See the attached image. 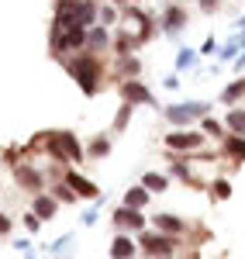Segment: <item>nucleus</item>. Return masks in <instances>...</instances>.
<instances>
[{
  "label": "nucleus",
  "instance_id": "1",
  "mask_svg": "<svg viewBox=\"0 0 245 259\" xmlns=\"http://www.w3.org/2000/svg\"><path fill=\"white\" fill-rule=\"evenodd\" d=\"M66 69H69V76L80 83V90L86 97H93L97 94V87H101V76H104V62L97 59V52H76L73 59L66 62Z\"/></svg>",
  "mask_w": 245,
  "mask_h": 259
},
{
  "label": "nucleus",
  "instance_id": "2",
  "mask_svg": "<svg viewBox=\"0 0 245 259\" xmlns=\"http://www.w3.org/2000/svg\"><path fill=\"white\" fill-rule=\"evenodd\" d=\"M180 245H183V242L176 239V235H166V232H159V228H142V232H138V249H142V256H149V259L176 256Z\"/></svg>",
  "mask_w": 245,
  "mask_h": 259
},
{
  "label": "nucleus",
  "instance_id": "3",
  "mask_svg": "<svg viewBox=\"0 0 245 259\" xmlns=\"http://www.w3.org/2000/svg\"><path fill=\"white\" fill-rule=\"evenodd\" d=\"M41 139L48 142V152H52L56 159H62V162H80L83 159V145L73 132H48V135H41Z\"/></svg>",
  "mask_w": 245,
  "mask_h": 259
},
{
  "label": "nucleus",
  "instance_id": "4",
  "mask_svg": "<svg viewBox=\"0 0 245 259\" xmlns=\"http://www.w3.org/2000/svg\"><path fill=\"white\" fill-rule=\"evenodd\" d=\"M163 114H166V121H169V124L186 128L190 121H201L204 114H211V104H204V100H190V104H169Z\"/></svg>",
  "mask_w": 245,
  "mask_h": 259
},
{
  "label": "nucleus",
  "instance_id": "5",
  "mask_svg": "<svg viewBox=\"0 0 245 259\" xmlns=\"http://www.w3.org/2000/svg\"><path fill=\"white\" fill-rule=\"evenodd\" d=\"M111 225H114L118 232H131V235H138L142 228H149V221H145V214L138 211V207H128V204H121V207H114V214H111Z\"/></svg>",
  "mask_w": 245,
  "mask_h": 259
},
{
  "label": "nucleus",
  "instance_id": "6",
  "mask_svg": "<svg viewBox=\"0 0 245 259\" xmlns=\"http://www.w3.org/2000/svg\"><path fill=\"white\" fill-rule=\"evenodd\" d=\"M201 145H204V132L180 128V132H169L166 135V149H173V152H197Z\"/></svg>",
  "mask_w": 245,
  "mask_h": 259
},
{
  "label": "nucleus",
  "instance_id": "7",
  "mask_svg": "<svg viewBox=\"0 0 245 259\" xmlns=\"http://www.w3.org/2000/svg\"><path fill=\"white\" fill-rule=\"evenodd\" d=\"M14 180H18L21 190H31V194H41L45 190V173L41 169H35V166H14Z\"/></svg>",
  "mask_w": 245,
  "mask_h": 259
},
{
  "label": "nucleus",
  "instance_id": "8",
  "mask_svg": "<svg viewBox=\"0 0 245 259\" xmlns=\"http://www.w3.org/2000/svg\"><path fill=\"white\" fill-rule=\"evenodd\" d=\"M138 252L142 249H138V239H131V232H118L114 242H111V249H107L111 259H135Z\"/></svg>",
  "mask_w": 245,
  "mask_h": 259
},
{
  "label": "nucleus",
  "instance_id": "9",
  "mask_svg": "<svg viewBox=\"0 0 245 259\" xmlns=\"http://www.w3.org/2000/svg\"><path fill=\"white\" fill-rule=\"evenodd\" d=\"M121 97L128 100V104H149V107H156V97H152V90H149L145 83H138L135 76L121 83Z\"/></svg>",
  "mask_w": 245,
  "mask_h": 259
},
{
  "label": "nucleus",
  "instance_id": "10",
  "mask_svg": "<svg viewBox=\"0 0 245 259\" xmlns=\"http://www.w3.org/2000/svg\"><path fill=\"white\" fill-rule=\"evenodd\" d=\"M62 180H66V183H69V187H73V190H76L83 200L101 197V187H97L93 180H86L83 173H76V169H66V173H62Z\"/></svg>",
  "mask_w": 245,
  "mask_h": 259
},
{
  "label": "nucleus",
  "instance_id": "11",
  "mask_svg": "<svg viewBox=\"0 0 245 259\" xmlns=\"http://www.w3.org/2000/svg\"><path fill=\"white\" fill-rule=\"evenodd\" d=\"M152 228H159V232H166V235H176V239H183L186 232H190V225H186L180 214H152Z\"/></svg>",
  "mask_w": 245,
  "mask_h": 259
},
{
  "label": "nucleus",
  "instance_id": "12",
  "mask_svg": "<svg viewBox=\"0 0 245 259\" xmlns=\"http://www.w3.org/2000/svg\"><path fill=\"white\" fill-rule=\"evenodd\" d=\"M31 211H35L41 221H52L56 214H59V200H56L52 190H48V194L41 190V194H35V200H31Z\"/></svg>",
  "mask_w": 245,
  "mask_h": 259
},
{
  "label": "nucleus",
  "instance_id": "13",
  "mask_svg": "<svg viewBox=\"0 0 245 259\" xmlns=\"http://www.w3.org/2000/svg\"><path fill=\"white\" fill-rule=\"evenodd\" d=\"M111 45V31H107V24H90L86 28V49L90 52H101Z\"/></svg>",
  "mask_w": 245,
  "mask_h": 259
},
{
  "label": "nucleus",
  "instance_id": "14",
  "mask_svg": "<svg viewBox=\"0 0 245 259\" xmlns=\"http://www.w3.org/2000/svg\"><path fill=\"white\" fill-rule=\"evenodd\" d=\"M183 24H186V11L183 7H169V11L163 14V31L166 35H176Z\"/></svg>",
  "mask_w": 245,
  "mask_h": 259
},
{
  "label": "nucleus",
  "instance_id": "15",
  "mask_svg": "<svg viewBox=\"0 0 245 259\" xmlns=\"http://www.w3.org/2000/svg\"><path fill=\"white\" fill-rule=\"evenodd\" d=\"M149 200H152V194L145 190L142 183H135V187H128V190H124L121 204H128V207H138V211H142V207L149 204Z\"/></svg>",
  "mask_w": 245,
  "mask_h": 259
},
{
  "label": "nucleus",
  "instance_id": "16",
  "mask_svg": "<svg viewBox=\"0 0 245 259\" xmlns=\"http://www.w3.org/2000/svg\"><path fill=\"white\" fill-rule=\"evenodd\" d=\"M225 156H231L235 162H245V135H225Z\"/></svg>",
  "mask_w": 245,
  "mask_h": 259
},
{
  "label": "nucleus",
  "instance_id": "17",
  "mask_svg": "<svg viewBox=\"0 0 245 259\" xmlns=\"http://www.w3.org/2000/svg\"><path fill=\"white\" fill-rule=\"evenodd\" d=\"M142 187L149 194H163L169 187V177H163V173H142Z\"/></svg>",
  "mask_w": 245,
  "mask_h": 259
},
{
  "label": "nucleus",
  "instance_id": "18",
  "mask_svg": "<svg viewBox=\"0 0 245 259\" xmlns=\"http://www.w3.org/2000/svg\"><path fill=\"white\" fill-rule=\"evenodd\" d=\"M52 194H56V200H59V204H76V200H83L80 194H76V190L66 183V180H59V183L52 187Z\"/></svg>",
  "mask_w": 245,
  "mask_h": 259
},
{
  "label": "nucleus",
  "instance_id": "19",
  "mask_svg": "<svg viewBox=\"0 0 245 259\" xmlns=\"http://www.w3.org/2000/svg\"><path fill=\"white\" fill-rule=\"evenodd\" d=\"M225 124H228V132L245 135V111H242V107H231V111H228V118H225Z\"/></svg>",
  "mask_w": 245,
  "mask_h": 259
},
{
  "label": "nucleus",
  "instance_id": "20",
  "mask_svg": "<svg viewBox=\"0 0 245 259\" xmlns=\"http://www.w3.org/2000/svg\"><path fill=\"white\" fill-rule=\"evenodd\" d=\"M118 69H121V76H124V80H131V76H138L142 62L135 59V56H121V59H118Z\"/></svg>",
  "mask_w": 245,
  "mask_h": 259
},
{
  "label": "nucleus",
  "instance_id": "21",
  "mask_svg": "<svg viewBox=\"0 0 245 259\" xmlns=\"http://www.w3.org/2000/svg\"><path fill=\"white\" fill-rule=\"evenodd\" d=\"M73 242H76V232H69V235H62V239H56L52 245H48V256H56V259H66L62 252H66V249H69Z\"/></svg>",
  "mask_w": 245,
  "mask_h": 259
},
{
  "label": "nucleus",
  "instance_id": "22",
  "mask_svg": "<svg viewBox=\"0 0 245 259\" xmlns=\"http://www.w3.org/2000/svg\"><path fill=\"white\" fill-rule=\"evenodd\" d=\"M242 97H245V80H235L231 87L221 90V100H225V104H235V100H242Z\"/></svg>",
  "mask_w": 245,
  "mask_h": 259
},
{
  "label": "nucleus",
  "instance_id": "23",
  "mask_svg": "<svg viewBox=\"0 0 245 259\" xmlns=\"http://www.w3.org/2000/svg\"><path fill=\"white\" fill-rule=\"evenodd\" d=\"M86 152H90L93 159H104V156L111 152V139H104V135H97V139L90 142V149H86Z\"/></svg>",
  "mask_w": 245,
  "mask_h": 259
},
{
  "label": "nucleus",
  "instance_id": "24",
  "mask_svg": "<svg viewBox=\"0 0 245 259\" xmlns=\"http://www.w3.org/2000/svg\"><path fill=\"white\" fill-rule=\"evenodd\" d=\"M201 132H204V135H214V139H221V135H225V124L204 114V118H201Z\"/></svg>",
  "mask_w": 245,
  "mask_h": 259
},
{
  "label": "nucleus",
  "instance_id": "25",
  "mask_svg": "<svg viewBox=\"0 0 245 259\" xmlns=\"http://www.w3.org/2000/svg\"><path fill=\"white\" fill-rule=\"evenodd\" d=\"M173 177L183 180V183H190V187H201V183L193 180V173H190V166H186V162H173Z\"/></svg>",
  "mask_w": 245,
  "mask_h": 259
},
{
  "label": "nucleus",
  "instance_id": "26",
  "mask_svg": "<svg viewBox=\"0 0 245 259\" xmlns=\"http://www.w3.org/2000/svg\"><path fill=\"white\" fill-rule=\"evenodd\" d=\"M211 194L218 200H228L231 197V183H228V180H214V183H211Z\"/></svg>",
  "mask_w": 245,
  "mask_h": 259
},
{
  "label": "nucleus",
  "instance_id": "27",
  "mask_svg": "<svg viewBox=\"0 0 245 259\" xmlns=\"http://www.w3.org/2000/svg\"><path fill=\"white\" fill-rule=\"evenodd\" d=\"M21 221H24V228H28L31 235H38V232H41V225H45V221H41L38 214H35V211H28V214H24Z\"/></svg>",
  "mask_w": 245,
  "mask_h": 259
},
{
  "label": "nucleus",
  "instance_id": "28",
  "mask_svg": "<svg viewBox=\"0 0 245 259\" xmlns=\"http://www.w3.org/2000/svg\"><path fill=\"white\" fill-rule=\"evenodd\" d=\"M131 107H135V104L124 100V107L118 111V118H114V132H124V124H128V118H131Z\"/></svg>",
  "mask_w": 245,
  "mask_h": 259
},
{
  "label": "nucleus",
  "instance_id": "29",
  "mask_svg": "<svg viewBox=\"0 0 245 259\" xmlns=\"http://www.w3.org/2000/svg\"><path fill=\"white\" fill-rule=\"evenodd\" d=\"M197 62V52H190V49H180V56H176V69H190Z\"/></svg>",
  "mask_w": 245,
  "mask_h": 259
},
{
  "label": "nucleus",
  "instance_id": "30",
  "mask_svg": "<svg viewBox=\"0 0 245 259\" xmlns=\"http://www.w3.org/2000/svg\"><path fill=\"white\" fill-rule=\"evenodd\" d=\"M101 204L104 200H97V207H86V211H83V225H97V218H101Z\"/></svg>",
  "mask_w": 245,
  "mask_h": 259
},
{
  "label": "nucleus",
  "instance_id": "31",
  "mask_svg": "<svg viewBox=\"0 0 245 259\" xmlns=\"http://www.w3.org/2000/svg\"><path fill=\"white\" fill-rule=\"evenodd\" d=\"M11 228H14V221H11L7 214H4V211H0V239H7V235H11Z\"/></svg>",
  "mask_w": 245,
  "mask_h": 259
},
{
  "label": "nucleus",
  "instance_id": "32",
  "mask_svg": "<svg viewBox=\"0 0 245 259\" xmlns=\"http://www.w3.org/2000/svg\"><path fill=\"white\" fill-rule=\"evenodd\" d=\"M238 45H242L238 38H235V41H228L225 49H221V59H235V52H238Z\"/></svg>",
  "mask_w": 245,
  "mask_h": 259
},
{
  "label": "nucleus",
  "instance_id": "33",
  "mask_svg": "<svg viewBox=\"0 0 245 259\" xmlns=\"http://www.w3.org/2000/svg\"><path fill=\"white\" fill-rule=\"evenodd\" d=\"M14 249H18V252H31V242L28 239H14Z\"/></svg>",
  "mask_w": 245,
  "mask_h": 259
},
{
  "label": "nucleus",
  "instance_id": "34",
  "mask_svg": "<svg viewBox=\"0 0 245 259\" xmlns=\"http://www.w3.org/2000/svg\"><path fill=\"white\" fill-rule=\"evenodd\" d=\"M201 7L211 14V11H218V7H221V0H201Z\"/></svg>",
  "mask_w": 245,
  "mask_h": 259
},
{
  "label": "nucleus",
  "instance_id": "35",
  "mask_svg": "<svg viewBox=\"0 0 245 259\" xmlns=\"http://www.w3.org/2000/svg\"><path fill=\"white\" fill-rule=\"evenodd\" d=\"M114 18H118V14H114L111 7H104V11H101V21H104V24H111V21H114Z\"/></svg>",
  "mask_w": 245,
  "mask_h": 259
},
{
  "label": "nucleus",
  "instance_id": "36",
  "mask_svg": "<svg viewBox=\"0 0 245 259\" xmlns=\"http://www.w3.org/2000/svg\"><path fill=\"white\" fill-rule=\"evenodd\" d=\"M201 52H218V41H214V38H207V41H204V49H201Z\"/></svg>",
  "mask_w": 245,
  "mask_h": 259
},
{
  "label": "nucleus",
  "instance_id": "37",
  "mask_svg": "<svg viewBox=\"0 0 245 259\" xmlns=\"http://www.w3.org/2000/svg\"><path fill=\"white\" fill-rule=\"evenodd\" d=\"M242 66H245V52L238 56V59H235V69H238V73H242Z\"/></svg>",
  "mask_w": 245,
  "mask_h": 259
},
{
  "label": "nucleus",
  "instance_id": "38",
  "mask_svg": "<svg viewBox=\"0 0 245 259\" xmlns=\"http://www.w3.org/2000/svg\"><path fill=\"white\" fill-rule=\"evenodd\" d=\"M156 259H176V256H156Z\"/></svg>",
  "mask_w": 245,
  "mask_h": 259
},
{
  "label": "nucleus",
  "instance_id": "39",
  "mask_svg": "<svg viewBox=\"0 0 245 259\" xmlns=\"http://www.w3.org/2000/svg\"><path fill=\"white\" fill-rule=\"evenodd\" d=\"M238 24H242V28H245V18H242V21H238Z\"/></svg>",
  "mask_w": 245,
  "mask_h": 259
},
{
  "label": "nucleus",
  "instance_id": "40",
  "mask_svg": "<svg viewBox=\"0 0 245 259\" xmlns=\"http://www.w3.org/2000/svg\"><path fill=\"white\" fill-rule=\"evenodd\" d=\"M118 4H124V0H118Z\"/></svg>",
  "mask_w": 245,
  "mask_h": 259
}]
</instances>
